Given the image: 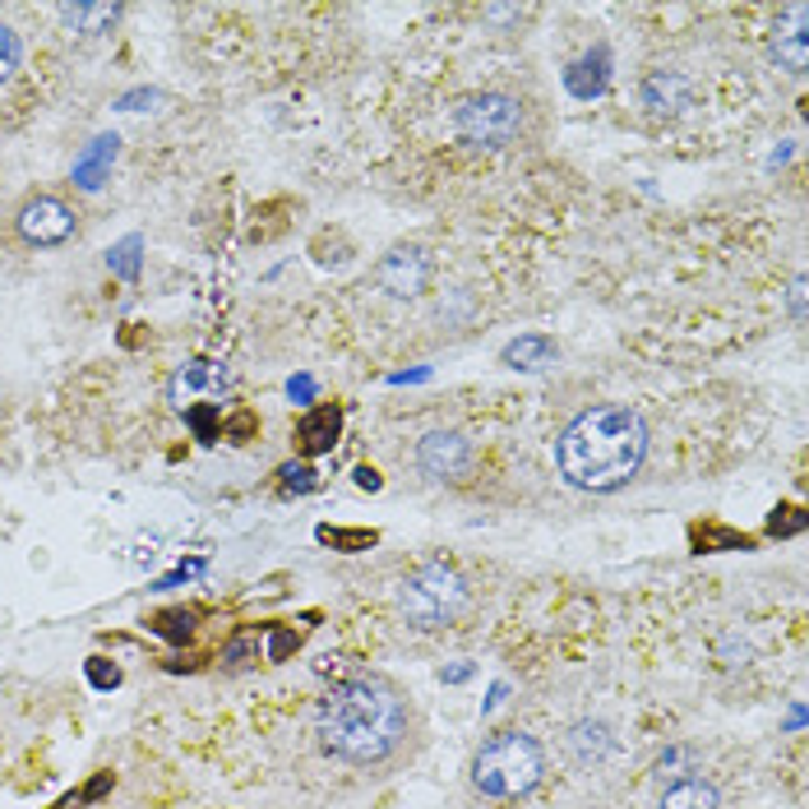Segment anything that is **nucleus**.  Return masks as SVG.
<instances>
[{"mask_svg":"<svg viewBox=\"0 0 809 809\" xmlns=\"http://www.w3.org/2000/svg\"><path fill=\"white\" fill-rule=\"evenodd\" d=\"M314 727H320L324 754L356 763V768H375L408 740V708L379 680H343L324 694Z\"/></svg>","mask_w":809,"mask_h":809,"instance_id":"f257e3e1","label":"nucleus"},{"mask_svg":"<svg viewBox=\"0 0 809 809\" xmlns=\"http://www.w3.org/2000/svg\"><path fill=\"white\" fill-rule=\"evenodd\" d=\"M555 458L565 481L578 490H620L647 458V425L634 408L606 402V408L583 412L578 421L565 425V435L555 444Z\"/></svg>","mask_w":809,"mask_h":809,"instance_id":"f03ea898","label":"nucleus"},{"mask_svg":"<svg viewBox=\"0 0 809 809\" xmlns=\"http://www.w3.org/2000/svg\"><path fill=\"white\" fill-rule=\"evenodd\" d=\"M542 768H546L542 745H536L532 735L505 731L490 740V745H481V754L472 758V786L490 800H509V796L532 791Z\"/></svg>","mask_w":809,"mask_h":809,"instance_id":"7ed1b4c3","label":"nucleus"},{"mask_svg":"<svg viewBox=\"0 0 809 809\" xmlns=\"http://www.w3.org/2000/svg\"><path fill=\"white\" fill-rule=\"evenodd\" d=\"M467 601V583L458 569L448 565H421L417 574H408L402 583V616L421 629H435V624H448Z\"/></svg>","mask_w":809,"mask_h":809,"instance_id":"20e7f679","label":"nucleus"},{"mask_svg":"<svg viewBox=\"0 0 809 809\" xmlns=\"http://www.w3.org/2000/svg\"><path fill=\"white\" fill-rule=\"evenodd\" d=\"M454 125L467 144L481 148H505L513 134L523 130V107L509 93H472L454 107Z\"/></svg>","mask_w":809,"mask_h":809,"instance_id":"39448f33","label":"nucleus"},{"mask_svg":"<svg viewBox=\"0 0 809 809\" xmlns=\"http://www.w3.org/2000/svg\"><path fill=\"white\" fill-rule=\"evenodd\" d=\"M19 236L29 245H65L75 236V213L60 204L56 195H37L19 213Z\"/></svg>","mask_w":809,"mask_h":809,"instance_id":"423d86ee","label":"nucleus"},{"mask_svg":"<svg viewBox=\"0 0 809 809\" xmlns=\"http://www.w3.org/2000/svg\"><path fill=\"white\" fill-rule=\"evenodd\" d=\"M425 282H431V259L417 245H402V251L379 259V287L389 297H421Z\"/></svg>","mask_w":809,"mask_h":809,"instance_id":"0eeeda50","label":"nucleus"},{"mask_svg":"<svg viewBox=\"0 0 809 809\" xmlns=\"http://www.w3.org/2000/svg\"><path fill=\"white\" fill-rule=\"evenodd\" d=\"M773 60L782 70L805 75V65H809V5H786L782 24L773 29Z\"/></svg>","mask_w":809,"mask_h":809,"instance_id":"6e6552de","label":"nucleus"},{"mask_svg":"<svg viewBox=\"0 0 809 809\" xmlns=\"http://www.w3.org/2000/svg\"><path fill=\"white\" fill-rule=\"evenodd\" d=\"M417 463L431 472V477H463V472L472 467V444L458 435V431H435L425 435L421 448H417Z\"/></svg>","mask_w":809,"mask_h":809,"instance_id":"1a4fd4ad","label":"nucleus"},{"mask_svg":"<svg viewBox=\"0 0 809 809\" xmlns=\"http://www.w3.org/2000/svg\"><path fill=\"white\" fill-rule=\"evenodd\" d=\"M339 435H343V412L339 408H314V412H306L301 417V425H297V440H301V454H329L333 444H339Z\"/></svg>","mask_w":809,"mask_h":809,"instance_id":"9d476101","label":"nucleus"},{"mask_svg":"<svg viewBox=\"0 0 809 809\" xmlns=\"http://www.w3.org/2000/svg\"><path fill=\"white\" fill-rule=\"evenodd\" d=\"M643 107L653 117H676L680 107H689V84L676 70H657L643 79Z\"/></svg>","mask_w":809,"mask_h":809,"instance_id":"9b49d317","label":"nucleus"},{"mask_svg":"<svg viewBox=\"0 0 809 809\" xmlns=\"http://www.w3.org/2000/svg\"><path fill=\"white\" fill-rule=\"evenodd\" d=\"M117 144H121L117 134H98V140L84 148V157L75 163V186L79 190H98L107 181V167L117 163Z\"/></svg>","mask_w":809,"mask_h":809,"instance_id":"f8f14e48","label":"nucleus"},{"mask_svg":"<svg viewBox=\"0 0 809 809\" xmlns=\"http://www.w3.org/2000/svg\"><path fill=\"white\" fill-rule=\"evenodd\" d=\"M60 19L79 37H102L121 19V5H111V0H98V5H60Z\"/></svg>","mask_w":809,"mask_h":809,"instance_id":"ddd939ff","label":"nucleus"},{"mask_svg":"<svg viewBox=\"0 0 809 809\" xmlns=\"http://www.w3.org/2000/svg\"><path fill=\"white\" fill-rule=\"evenodd\" d=\"M551 362H555V343L542 339V333H523L519 343L505 347V366H513V370H542Z\"/></svg>","mask_w":809,"mask_h":809,"instance_id":"4468645a","label":"nucleus"},{"mask_svg":"<svg viewBox=\"0 0 809 809\" xmlns=\"http://www.w3.org/2000/svg\"><path fill=\"white\" fill-rule=\"evenodd\" d=\"M717 805H722V796L703 777H685L662 796V809H717Z\"/></svg>","mask_w":809,"mask_h":809,"instance_id":"2eb2a0df","label":"nucleus"},{"mask_svg":"<svg viewBox=\"0 0 809 809\" xmlns=\"http://www.w3.org/2000/svg\"><path fill=\"white\" fill-rule=\"evenodd\" d=\"M222 385H228V370H222V366H213V362H190L181 375H176L171 398L181 402V398H190V394H199V389H222Z\"/></svg>","mask_w":809,"mask_h":809,"instance_id":"dca6fc26","label":"nucleus"},{"mask_svg":"<svg viewBox=\"0 0 809 809\" xmlns=\"http://www.w3.org/2000/svg\"><path fill=\"white\" fill-rule=\"evenodd\" d=\"M569 750H574L578 763H597V758L611 754V731H606L601 722H578L569 731Z\"/></svg>","mask_w":809,"mask_h":809,"instance_id":"f3484780","label":"nucleus"},{"mask_svg":"<svg viewBox=\"0 0 809 809\" xmlns=\"http://www.w3.org/2000/svg\"><path fill=\"white\" fill-rule=\"evenodd\" d=\"M601 88H606V52L578 60L574 70H569V93L574 98H597Z\"/></svg>","mask_w":809,"mask_h":809,"instance_id":"a211bd4d","label":"nucleus"},{"mask_svg":"<svg viewBox=\"0 0 809 809\" xmlns=\"http://www.w3.org/2000/svg\"><path fill=\"white\" fill-rule=\"evenodd\" d=\"M694 546L699 551H750L754 542L745 532H731V528H694Z\"/></svg>","mask_w":809,"mask_h":809,"instance_id":"6ab92c4d","label":"nucleus"},{"mask_svg":"<svg viewBox=\"0 0 809 809\" xmlns=\"http://www.w3.org/2000/svg\"><path fill=\"white\" fill-rule=\"evenodd\" d=\"M222 662H228V671H245L259 662V639L255 634H236L228 647H222Z\"/></svg>","mask_w":809,"mask_h":809,"instance_id":"aec40b11","label":"nucleus"},{"mask_svg":"<svg viewBox=\"0 0 809 809\" xmlns=\"http://www.w3.org/2000/svg\"><path fill=\"white\" fill-rule=\"evenodd\" d=\"M195 620H199L195 611H163V616L153 620V629H157L163 639H171V643H186L190 629H195Z\"/></svg>","mask_w":809,"mask_h":809,"instance_id":"412c9836","label":"nucleus"},{"mask_svg":"<svg viewBox=\"0 0 809 809\" xmlns=\"http://www.w3.org/2000/svg\"><path fill=\"white\" fill-rule=\"evenodd\" d=\"M186 421L195 425V435L204 440V444L222 440V431H218V408H213V402H195V408H186Z\"/></svg>","mask_w":809,"mask_h":809,"instance_id":"4be33fe9","label":"nucleus"},{"mask_svg":"<svg viewBox=\"0 0 809 809\" xmlns=\"http://www.w3.org/2000/svg\"><path fill=\"white\" fill-rule=\"evenodd\" d=\"M107 264L117 268L121 278H134V274H140V236H125V241L117 245V251L107 255Z\"/></svg>","mask_w":809,"mask_h":809,"instance_id":"5701e85b","label":"nucleus"},{"mask_svg":"<svg viewBox=\"0 0 809 809\" xmlns=\"http://www.w3.org/2000/svg\"><path fill=\"white\" fill-rule=\"evenodd\" d=\"M19 56H24V47H19V37L0 24V84H10V75L19 70Z\"/></svg>","mask_w":809,"mask_h":809,"instance_id":"b1692460","label":"nucleus"},{"mask_svg":"<svg viewBox=\"0 0 809 809\" xmlns=\"http://www.w3.org/2000/svg\"><path fill=\"white\" fill-rule=\"evenodd\" d=\"M320 481H314V472L306 467V463H287L282 467V490L287 496H306V490H314Z\"/></svg>","mask_w":809,"mask_h":809,"instance_id":"393cba45","label":"nucleus"},{"mask_svg":"<svg viewBox=\"0 0 809 809\" xmlns=\"http://www.w3.org/2000/svg\"><path fill=\"white\" fill-rule=\"evenodd\" d=\"M800 528H805V513H800L796 505H782L773 519H768V532H773V536H796Z\"/></svg>","mask_w":809,"mask_h":809,"instance_id":"a878e982","label":"nucleus"},{"mask_svg":"<svg viewBox=\"0 0 809 809\" xmlns=\"http://www.w3.org/2000/svg\"><path fill=\"white\" fill-rule=\"evenodd\" d=\"M320 542L347 546V551H366V546H375V532H339V528H320Z\"/></svg>","mask_w":809,"mask_h":809,"instance_id":"bb28decb","label":"nucleus"},{"mask_svg":"<svg viewBox=\"0 0 809 809\" xmlns=\"http://www.w3.org/2000/svg\"><path fill=\"white\" fill-rule=\"evenodd\" d=\"M88 680L98 689H117L121 685V666H111L107 657H88Z\"/></svg>","mask_w":809,"mask_h":809,"instance_id":"cd10ccee","label":"nucleus"},{"mask_svg":"<svg viewBox=\"0 0 809 809\" xmlns=\"http://www.w3.org/2000/svg\"><path fill=\"white\" fill-rule=\"evenodd\" d=\"M255 431H259V417H255V412H236L228 425H222V435H228L232 444H245Z\"/></svg>","mask_w":809,"mask_h":809,"instance_id":"c85d7f7f","label":"nucleus"},{"mask_svg":"<svg viewBox=\"0 0 809 809\" xmlns=\"http://www.w3.org/2000/svg\"><path fill=\"white\" fill-rule=\"evenodd\" d=\"M297 643H301V639L291 634V629H274V634H268V662H282Z\"/></svg>","mask_w":809,"mask_h":809,"instance_id":"c756f323","label":"nucleus"},{"mask_svg":"<svg viewBox=\"0 0 809 809\" xmlns=\"http://www.w3.org/2000/svg\"><path fill=\"white\" fill-rule=\"evenodd\" d=\"M287 394L297 398V402H310V398H314V379H310V375H297V379L287 385Z\"/></svg>","mask_w":809,"mask_h":809,"instance_id":"7c9ffc66","label":"nucleus"},{"mask_svg":"<svg viewBox=\"0 0 809 809\" xmlns=\"http://www.w3.org/2000/svg\"><path fill=\"white\" fill-rule=\"evenodd\" d=\"M356 486H362V490H379V472L375 467H362V472H356Z\"/></svg>","mask_w":809,"mask_h":809,"instance_id":"2f4dec72","label":"nucleus"},{"mask_svg":"<svg viewBox=\"0 0 809 809\" xmlns=\"http://www.w3.org/2000/svg\"><path fill=\"white\" fill-rule=\"evenodd\" d=\"M144 102H153V93H130V98H121V107H125V111H140Z\"/></svg>","mask_w":809,"mask_h":809,"instance_id":"473e14b6","label":"nucleus"}]
</instances>
